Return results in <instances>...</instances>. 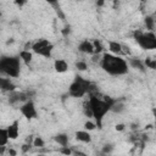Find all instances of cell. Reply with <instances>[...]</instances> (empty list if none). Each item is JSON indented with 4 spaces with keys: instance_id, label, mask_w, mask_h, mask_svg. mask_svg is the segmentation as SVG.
<instances>
[{
    "instance_id": "1",
    "label": "cell",
    "mask_w": 156,
    "mask_h": 156,
    "mask_svg": "<svg viewBox=\"0 0 156 156\" xmlns=\"http://www.w3.org/2000/svg\"><path fill=\"white\" fill-rule=\"evenodd\" d=\"M115 102H116V99H111L110 96L100 98L96 93L89 94L88 105L91 111V117H94V122L96 123V127L99 129L102 128L104 118L111 111V107Z\"/></svg>"
},
{
    "instance_id": "2",
    "label": "cell",
    "mask_w": 156,
    "mask_h": 156,
    "mask_svg": "<svg viewBox=\"0 0 156 156\" xmlns=\"http://www.w3.org/2000/svg\"><path fill=\"white\" fill-rule=\"evenodd\" d=\"M99 62L101 68L111 76H124L129 69L127 60H124L119 55H113L111 52H104Z\"/></svg>"
},
{
    "instance_id": "3",
    "label": "cell",
    "mask_w": 156,
    "mask_h": 156,
    "mask_svg": "<svg viewBox=\"0 0 156 156\" xmlns=\"http://www.w3.org/2000/svg\"><path fill=\"white\" fill-rule=\"evenodd\" d=\"M95 91H96V87L91 84L88 79H84L80 76H77L68 87V94L72 98H83L84 95L91 94Z\"/></svg>"
},
{
    "instance_id": "4",
    "label": "cell",
    "mask_w": 156,
    "mask_h": 156,
    "mask_svg": "<svg viewBox=\"0 0 156 156\" xmlns=\"http://www.w3.org/2000/svg\"><path fill=\"white\" fill-rule=\"evenodd\" d=\"M0 73L9 78H17L21 73V58L17 56H0Z\"/></svg>"
},
{
    "instance_id": "5",
    "label": "cell",
    "mask_w": 156,
    "mask_h": 156,
    "mask_svg": "<svg viewBox=\"0 0 156 156\" xmlns=\"http://www.w3.org/2000/svg\"><path fill=\"white\" fill-rule=\"evenodd\" d=\"M133 38L135 43L144 50H154L156 49V37L154 32H143V30H135L133 33Z\"/></svg>"
},
{
    "instance_id": "6",
    "label": "cell",
    "mask_w": 156,
    "mask_h": 156,
    "mask_svg": "<svg viewBox=\"0 0 156 156\" xmlns=\"http://www.w3.org/2000/svg\"><path fill=\"white\" fill-rule=\"evenodd\" d=\"M30 50L39 55V56H43L45 58H50L52 56V50H54V44L50 43L48 39H38L32 43V46H30Z\"/></svg>"
},
{
    "instance_id": "7",
    "label": "cell",
    "mask_w": 156,
    "mask_h": 156,
    "mask_svg": "<svg viewBox=\"0 0 156 156\" xmlns=\"http://www.w3.org/2000/svg\"><path fill=\"white\" fill-rule=\"evenodd\" d=\"M20 112L23 117H26L27 119H34L38 117V111H37V107H35V104L33 100H27L24 101L21 107H20Z\"/></svg>"
},
{
    "instance_id": "8",
    "label": "cell",
    "mask_w": 156,
    "mask_h": 156,
    "mask_svg": "<svg viewBox=\"0 0 156 156\" xmlns=\"http://www.w3.org/2000/svg\"><path fill=\"white\" fill-rule=\"evenodd\" d=\"M29 96L30 94L29 93H24V91H10V95H9V102L11 105H15V104H23L24 101L29 100Z\"/></svg>"
},
{
    "instance_id": "9",
    "label": "cell",
    "mask_w": 156,
    "mask_h": 156,
    "mask_svg": "<svg viewBox=\"0 0 156 156\" xmlns=\"http://www.w3.org/2000/svg\"><path fill=\"white\" fill-rule=\"evenodd\" d=\"M6 130H7V135H9V139L10 140L17 139L18 135H20V121L18 119H15L11 124L7 126Z\"/></svg>"
},
{
    "instance_id": "10",
    "label": "cell",
    "mask_w": 156,
    "mask_h": 156,
    "mask_svg": "<svg viewBox=\"0 0 156 156\" xmlns=\"http://www.w3.org/2000/svg\"><path fill=\"white\" fill-rule=\"evenodd\" d=\"M78 50L83 54H88V55H93L94 54V46H93V41H89L88 39H84L79 43L78 45Z\"/></svg>"
},
{
    "instance_id": "11",
    "label": "cell",
    "mask_w": 156,
    "mask_h": 156,
    "mask_svg": "<svg viewBox=\"0 0 156 156\" xmlns=\"http://www.w3.org/2000/svg\"><path fill=\"white\" fill-rule=\"evenodd\" d=\"M16 88V85L12 83V80L10 78H4L0 77V90L2 91H13Z\"/></svg>"
},
{
    "instance_id": "12",
    "label": "cell",
    "mask_w": 156,
    "mask_h": 156,
    "mask_svg": "<svg viewBox=\"0 0 156 156\" xmlns=\"http://www.w3.org/2000/svg\"><path fill=\"white\" fill-rule=\"evenodd\" d=\"M76 139L80 143H85V144H89L91 143V135L88 130H77L76 132Z\"/></svg>"
},
{
    "instance_id": "13",
    "label": "cell",
    "mask_w": 156,
    "mask_h": 156,
    "mask_svg": "<svg viewBox=\"0 0 156 156\" xmlns=\"http://www.w3.org/2000/svg\"><path fill=\"white\" fill-rule=\"evenodd\" d=\"M108 50L111 54L113 55H123V49H122V44L118 43V41H115V40H111L108 41Z\"/></svg>"
},
{
    "instance_id": "14",
    "label": "cell",
    "mask_w": 156,
    "mask_h": 156,
    "mask_svg": "<svg viewBox=\"0 0 156 156\" xmlns=\"http://www.w3.org/2000/svg\"><path fill=\"white\" fill-rule=\"evenodd\" d=\"M54 68L57 73H65L68 69V63L63 58H56L54 61Z\"/></svg>"
},
{
    "instance_id": "15",
    "label": "cell",
    "mask_w": 156,
    "mask_h": 156,
    "mask_svg": "<svg viewBox=\"0 0 156 156\" xmlns=\"http://www.w3.org/2000/svg\"><path fill=\"white\" fill-rule=\"evenodd\" d=\"M128 66H130L132 68H135V69H139V71H145V66H144V61H141L140 58H134V57H130L128 61Z\"/></svg>"
},
{
    "instance_id": "16",
    "label": "cell",
    "mask_w": 156,
    "mask_h": 156,
    "mask_svg": "<svg viewBox=\"0 0 156 156\" xmlns=\"http://www.w3.org/2000/svg\"><path fill=\"white\" fill-rule=\"evenodd\" d=\"M18 57L21 58V61H22L23 63L29 65V63L32 62V60H33V54H32V51L23 49V50L20 52V56H18Z\"/></svg>"
},
{
    "instance_id": "17",
    "label": "cell",
    "mask_w": 156,
    "mask_h": 156,
    "mask_svg": "<svg viewBox=\"0 0 156 156\" xmlns=\"http://www.w3.org/2000/svg\"><path fill=\"white\" fill-rule=\"evenodd\" d=\"M55 141L60 145V146H68V135L65 133H58L54 136Z\"/></svg>"
},
{
    "instance_id": "18",
    "label": "cell",
    "mask_w": 156,
    "mask_h": 156,
    "mask_svg": "<svg viewBox=\"0 0 156 156\" xmlns=\"http://www.w3.org/2000/svg\"><path fill=\"white\" fill-rule=\"evenodd\" d=\"M144 23H145L146 30L154 32V29H155V18H154L152 15H147V16L144 18Z\"/></svg>"
},
{
    "instance_id": "19",
    "label": "cell",
    "mask_w": 156,
    "mask_h": 156,
    "mask_svg": "<svg viewBox=\"0 0 156 156\" xmlns=\"http://www.w3.org/2000/svg\"><path fill=\"white\" fill-rule=\"evenodd\" d=\"M9 135H7V130L6 128H0V146H6V144L9 143Z\"/></svg>"
},
{
    "instance_id": "20",
    "label": "cell",
    "mask_w": 156,
    "mask_h": 156,
    "mask_svg": "<svg viewBox=\"0 0 156 156\" xmlns=\"http://www.w3.org/2000/svg\"><path fill=\"white\" fill-rule=\"evenodd\" d=\"M93 46H94V54H102L104 46H102V44H101L100 40L95 39V40L93 41Z\"/></svg>"
},
{
    "instance_id": "21",
    "label": "cell",
    "mask_w": 156,
    "mask_h": 156,
    "mask_svg": "<svg viewBox=\"0 0 156 156\" xmlns=\"http://www.w3.org/2000/svg\"><path fill=\"white\" fill-rule=\"evenodd\" d=\"M144 66H145L146 68L155 69V68H156V60H155V58H151V57H147V58L144 61Z\"/></svg>"
},
{
    "instance_id": "22",
    "label": "cell",
    "mask_w": 156,
    "mask_h": 156,
    "mask_svg": "<svg viewBox=\"0 0 156 156\" xmlns=\"http://www.w3.org/2000/svg\"><path fill=\"white\" fill-rule=\"evenodd\" d=\"M32 144H33V146H35V147H44V146H45V141H44L43 138H40V136H35V138L33 139Z\"/></svg>"
},
{
    "instance_id": "23",
    "label": "cell",
    "mask_w": 156,
    "mask_h": 156,
    "mask_svg": "<svg viewBox=\"0 0 156 156\" xmlns=\"http://www.w3.org/2000/svg\"><path fill=\"white\" fill-rule=\"evenodd\" d=\"M95 128H98L95 122H91V121H87V122L84 123V129H85V130H88V132H90V130H94Z\"/></svg>"
},
{
    "instance_id": "24",
    "label": "cell",
    "mask_w": 156,
    "mask_h": 156,
    "mask_svg": "<svg viewBox=\"0 0 156 156\" xmlns=\"http://www.w3.org/2000/svg\"><path fill=\"white\" fill-rule=\"evenodd\" d=\"M76 67H77L79 71H85V69L88 68V65H87L85 61H78V62H76Z\"/></svg>"
},
{
    "instance_id": "25",
    "label": "cell",
    "mask_w": 156,
    "mask_h": 156,
    "mask_svg": "<svg viewBox=\"0 0 156 156\" xmlns=\"http://www.w3.org/2000/svg\"><path fill=\"white\" fill-rule=\"evenodd\" d=\"M58 152L65 154V155H71V154H72V150H71L68 146H61V149L58 150Z\"/></svg>"
},
{
    "instance_id": "26",
    "label": "cell",
    "mask_w": 156,
    "mask_h": 156,
    "mask_svg": "<svg viewBox=\"0 0 156 156\" xmlns=\"http://www.w3.org/2000/svg\"><path fill=\"white\" fill-rule=\"evenodd\" d=\"M13 2H15V5H17L18 7H22V6H24V5L27 4V0H13Z\"/></svg>"
},
{
    "instance_id": "27",
    "label": "cell",
    "mask_w": 156,
    "mask_h": 156,
    "mask_svg": "<svg viewBox=\"0 0 156 156\" xmlns=\"http://www.w3.org/2000/svg\"><path fill=\"white\" fill-rule=\"evenodd\" d=\"M124 128H126V126H124L123 123H117L116 127H115V129H116L117 132H122V130H124Z\"/></svg>"
},
{
    "instance_id": "28",
    "label": "cell",
    "mask_w": 156,
    "mask_h": 156,
    "mask_svg": "<svg viewBox=\"0 0 156 156\" xmlns=\"http://www.w3.org/2000/svg\"><path fill=\"white\" fill-rule=\"evenodd\" d=\"M111 151H112V146H111V145H105V147H104L102 152H105V154H108V152H111Z\"/></svg>"
},
{
    "instance_id": "29",
    "label": "cell",
    "mask_w": 156,
    "mask_h": 156,
    "mask_svg": "<svg viewBox=\"0 0 156 156\" xmlns=\"http://www.w3.org/2000/svg\"><path fill=\"white\" fill-rule=\"evenodd\" d=\"M62 34H63L65 37H67V34H69V28H68V27L63 28V29H62Z\"/></svg>"
},
{
    "instance_id": "30",
    "label": "cell",
    "mask_w": 156,
    "mask_h": 156,
    "mask_svg": "<svg viewBox=\"0 0 156 156\" xmlns=\"http://www.w3.org/2000/svg\"><path fill=\"white\" fill-rule=\"evenodd\" d=\"M45 1H46V2H49L50 5H56L58 0H45Z\"/></svg>"
},
{
    "instance_id": "31",
    "label": "cell",
    "mask_w": 156,
    "mask_h": 156,
    "mask_svg": "<svg viewBox=\"0 0 156 156\" xmlns=\"http://www.w3.org/2000/svg\"><path fill=\"white\" fill-rule=\"evenodd\" d=\"M104 4H105V0H98V1H96V5H98V6H102Z\"/></svg>"
},
{
    "instance_id": "32",
    "label": "cell",
    "mask_w": 156,
    "mask_h": 156,
    "mask_svg": "<svg viewBox=\"0 0 156 156\" xmlns=\"http://www.w3.org/2000/svg\"><path fill=\"white\" fill-rule=\"evenodd\" d=\"M9 154H11V155H16L17 152H16L15 150H12V149H10V150H9Z\"/></svg>"
},
{
    "instance_id": "33",
    "label": "cell",
    "mask_w": 156,
    "mask_h": 156,
    "mask_svg": "<svg viewBox=\"0 0 156 156\" xmlns=\"http://www.w3.org/2000/svg\"><path fill=\"white\" fill-rule=\"evenodd\" d=\"M0 17H1V12H0Z\"/></svg>"
}]
</instances>
